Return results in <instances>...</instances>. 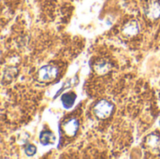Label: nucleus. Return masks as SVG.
I'll return each instance as SVG.
<instances>
[{"instance_id": "39448f33", "label": "nucleus", "mask_w": 160, "mask_h": 159, "mask_svg": "<svg viewBox=\"0 0 160 159\" xmlns=\"http://www.w3.org/2000/svg\"><path fill=\"white\" fill-rule=\"evenodd\" d=\"M145 15L150 20H157L160 17V4L158 2H151L145 7Z\"/></svg>"}, {"instance_id": "6e6552de", "label": "nucleus", "mask_w": 160, "mask_h": 159, "mask_svg": "<svg viewBox=\"0 0 160 159\" xmlns=\"http://www.w3.org/2000/svg\"><path fill=\"white\" fill-rule=\"evenodd\" d=\"M39 141L43 145H48L54 142L55 137L50 131H42L39 135Z\"/></svg>"}, {"instance_id": "f257e3e1", "label": "nucleus", "mask_w": 160, "mask_h": 159, "mask_svg": "<svg viewBox=\"0 0 160 159\" xmlns=\"http://www.w3.org/2000/svg\"><path fill=\"white\" fill-rule=\"evenodd\" d=\"M93 112L97 118L107 119L112 115L113 112V105L107 100H100L95 105Z\"/></svg>"}, {"instance_id": "f03ea898", "label": "nucleus", "mask_w": 160, "mask_h": 159, "mask_svg": "<svg viewBox=\"0 0 160 159\" xmlns=\"http://www.w3.org/2000/svg\"><path fill=\"white\" fill-rule=\"evenodd\" d=\"M58 75V69L54 66L47 65L42 67L38 72V77L40 81L42 82H50L54 80Z\"/></svg>"}, {"instance_id": "7ed1b4c3", "label": "nucleus", "mask_w": 160, "mask_h": 159, "mask_svg": "<svg viewBox=\"0 0 160 159\" xmlns=\"http://www.w3.org/2000/svg\"><path fill=\"white\" fill-rule=\"evenodd\" d=\"M139 31H140V26L136 21H130V22H127L122 27V30H121L122 35L128 38L135 37L136 35H138Z\"/></svg>"}, {"instance_id": "1a4fd4ad", "label": "nucleus", "mask_w": 160, "mask_h": 159, "mask_svg": "<svg viewBox=\"0 0 160 159\" xmlns=\"http://www.w3.org/2000/svg\"><path fill=\"white\" fill-rule=\"evenodd\" d=\"M37 152V148L33 145V144H28L26 145V147L24 148V153L28 156V157H32L36 154Z\"/></svg>"}, {"instance_id": "0eeeda50", "label": "nucleus", "mask_w": 160, "mask_h": 159, "mask_svg": "<svg viewBox=\"0 0 160 159\" xmlns=\"http://www.w3.org/2000/svg\"><path fill=\"white\" fill-rule=\"evenodd\" d=\"M111 64L108 63L105 60H99L95 65V71L98 74H105L110 71L111 69Z\"/></svg>"}, {"instance_id": "20e7f679", "label": "nucleus", "mask_w": 160, "mask_h": 159, "mask_svg": "<svg viewBox=\"0 0 160 159\" xmlns=\"http://www.w3.org/2000/svg\"><path fill=\"white\" fill-rule=\"evenodd\" d=\"M78 129H79V121L76 118H71L63 125V130L65 134L68 137L75 136Z\"/></svg>"}, {"instance_id": "423d86ee", "label": "nucleus", "mask_w": 160, "mask_h": 159, "mask_svg": "<svg viewBox=\"0 0 160 159\" xmlns=\"http://www.w3.org/2000/svg\"><path fill=\"white\" fill-rule=\"evenodd\" d=\"M76 100V95L74 93H67L64 94L61 97V101L63 106L66 109H69L73 106L74 102Z\"/></svg>"}, {"instance_id": "9d476101", "label": "nucleus", "mask_w": 160, "mask_h": 159, "mask_svg": "<svg viewBox=\"0 0 160 159\" xmlns=\"http://www.w3.org/2000/svg\"><path fill=\"white\" fill-rule=\"evenodd\" d=\"M159 125H160V121H159Z\"/></svg>"}]
</instances>
